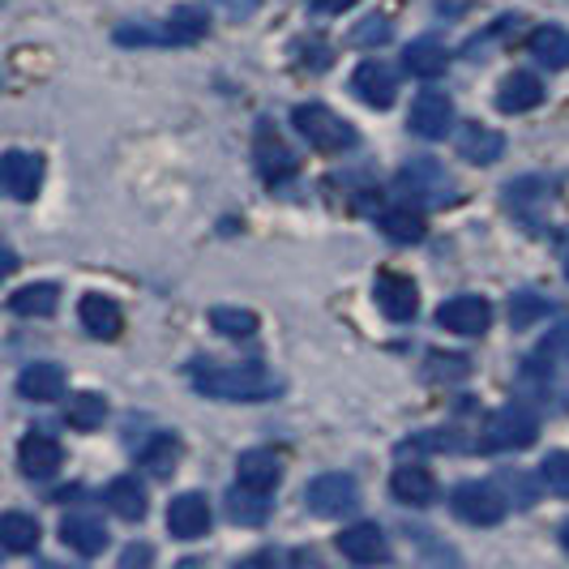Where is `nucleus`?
I'll list each match as a JSON object with an SVG mask.
<instances>
[{
    "instance_id": "f257e3e1",
    "label": "nucleus",
    "mask_w": 569,
    "mask_h": 569,
    "mask_svg": "<svg viewBox=\"0 0 569 569\" xmlns=\"http://www.w3.org/2000/svg\"><path fill=\"white\" fill-rule=\"evenodd\" d=\"M193 386L206 399L219 402H266L283 390V381L261 365H214V360L193 365Z\"/></svg>"
},
{
    "instance_id": "f03ea898",
    "label": "nucleus",
    "mask_w": 569,
    "mask_h": 569,
    "mask_svg": "<svg viewBox=\"0 0 569 569\" xmlns=\"http://www.w3.org/2000/svg\"><path fill=\"white\" fill-rule=\"evenodd\" d=\"M399 193H407V201H416V206H455L458 184L446 171V163L420 154V159H407L399 168Z\"/></svg>"
},
{
    "instance_id": "7ed1b4c3",
    "label": "nucleus",
    "mask_w": 569,
    "mask_h": 569,
    "mask_svg": "<svg viewBox=\"0 0 569 569\" xmlns=\"http://www.w3.org/2000/svg\"><path fill=\"white\" fill-rule=\"evenodd\" d=\"M291 124H296V133L313 146L317 154H342V150L356 146V129L342 116L330 112L326 103H300L291 112Z\"/></svg>"
},
{
    "instance_id": "20e7f679",
    "label": "nucleus",
    "mask_w": 569,
    "mask_h": 569,
    "mask_svg": "<svg viewBox=\"0 0 569 569\" xmlns=\"http://www.w3.org/2000/svg\"><path fill=\"white\" fill-rule=\"evenodd\" d=\"M480 432H485V437H480L485 450H527V446H536V437H540V420H536L522 402H510V407L492 411Z\"/></svg>"
},
{
    "instance_id": "39448f33",
    "label": "nucleus",
    "mask_w": 569,
    "mask_h": 569,
    "mask_svg": "<svg viewBox=\"0 0 569 569\" xmlns=\"http://www.w3.org/2000/svg\"><path fill=\"white\" fill-rule=\"evenodd\" d=\"M206 34V13L184 4V9H171V18L159 30L146 27H120L116 30V43H198Z\"/></svg>"
},
{
    "instance_id": "423d86ee",
    "label": "nucleus",
    "mask_w": 569,
    "mask_h": 569,
    "mask_svg": "<svg viewBox=\"0 0 569 569\" xmlns=\"http://www.w3.org/2000/svg\"><path fill=\"white\" fill-rule=\"evenodd\" d=\"M305 506H309V513H317V518H342V513H351L360 506V488H356L351 476H342V471H326V476L309 480Z\"/></svg>"
},
{
    "instance_id": "0eeeda50",
    "label": "nucleus",
    "mask_w": 569,
    "mask_h": 569,
    "mask_svg": "<svg viewBox=\"0 0 569 569\" xmlns=\"http://www.w3.org/2000/svg\"><path fill=\"white\" fill-rule=\"evenodd\" d=\"M411 133L425 138V142H441L450 129H455V103L446 90H420L416 103H411V116H407Z\"/></svg>"
},
{
    "instance_id": "6e6552de",
    "label": "nucleus",
    "mask_w": 569,
    "mask_h": 569,
    "mask_svg": "<svg viewBox=\"0 0 569 569\" xmlns=\"http://www.w3.org/2000/svg\"><path fill=\"white\" fill-rule=\"evenodd\" d=\"M450 510L471 527H497L506 518V501L497 497V488L488 485H458L450 492Z\"/></svg>"
},
{
    "instance_id": "1a4fd4ad",
    "label": "nucleus",
    "mask_w": 569,
    "mask_h": 569,
    "mask_svg": "<svg viewBox=\"0 0 569 569\" xmlns=\"http://www.w3.org/2000/svg\"><path fill=\"white\" fill-rule=\"evenodd\" d=\"M372 300H377V309L390 317V321H411V317L420 313V291H416V283H411L407 274H399V270H381V274H377Z\"/></svg>"
},
{
    "instance_id": "9d476101",
    "label": "nucleus",
    "mask_w": 569,
    "mask_h": 569,
    "mask_svg": "<svg viewBox=\"0 0 569 569\" xmlns=\"http://www.w3.org/2000/svg\"><path fill=\"white\" fill-rule=\"evenodd\" d=\"M437 326L450 330V335H462V339L485 335L488 326H492V305H488L485 296H455V300H446L437 309Z\"/></svg>"
},
{
    "instance_id": "9b49d317",
    "label": "nucleus",
    "mask_w": 569,
    "mask_h": 569,
    "mask_svg": "<svg viewBox=\"0 0 569 569\" xmlns=\"http://www.w3.org/2000/svg\"><path fill=\"white\" fill-rule=\"evenodd\" d=\"M351 90H356V99L372 108V112H386L390 103H395V94H399V78H395V69L386 64V60H365L356 73H351Z\"/></svg>"
},
{
    "instance_id": "f8f14e48",
    "label": "nucleus",
    "mask_w": 569,
    "mask_h": 569,
    "mask_svg": "<svg viewBox=\"0 0 569 569\" xmlns=\"http://www.w3.org/2000/svg\"><path fill=\"white\" fill-rule=\"evenodd\" d=\"M210 501L201 497V492H180V497H171L168 506V531L171 540H201L206 531H210Z\"/></svg>"
},
{
    "instance_id": "ddd939ff",
    "label": "nucleus",
    "mask_w": 569,
    "mask_h": 569,
    "mask_svg": "<svg viewBox=\"0 0 569 569\" xmlns=\"http://www.w3.org/2000/svg\"><path fill=\"white\" fill-rule=\"evenodd\" d=\"M0 184L13 201H30L43 184V159L27 154V150H9L0 163Z\"/></svg>"
},
{
    "instance_id": "4468645a",
    "label": "nucleus",
    "mask_w": 569,
    "mask_h": 569,
    "mask_svg": "<svg viewBox=\"0 0 569 569\" xmlns=\"http://www.w3.org/2000/svg\"><path fill=\"white\" fill-rule=\"evenodd\" d=\"M339 552L347 561H356V566H377V561H390V543L381 536V527L377 522H356V527H347L339 540Z\"/></svg>"
},
{
    "instance_id": "2eb2a0df",
    "label": "nucleus",
    "mask_w": 569,
    "mask_h": 569,
    "mask_svg": "<svg viewBox=\"0 0 569 569\" xmlns=\"http://www.w3.org/2000/svg\"><path fill=\"white\" fill-rule=\"evenodd\" d=\"M60 441L57 437H48V432H27L22 437V446H18V462H22V471H27L30 480H52L60 471Z\"/></svg>"
},
{
    "instance_id": "dca6fc26",
    "label": "nucleus",
    "mask_w": 569,
    "mask_h": 569,
    "mask_svg": "<svg viewBox=\"0 0 569 569\" xmlns=\"http://www.w3.org/2000/svg\"><path fill=\"white\" fill-rule=\"evenodd\" d=\"M455 146H458V159H467L476 168H488V163H497L506 154V138L497 129H488V124H462Z\"/></svg>"
},
{
    "instance_id": "f3484780",
    "label": "nucleus",
    "mask_w": 569,
    "mask_h": 569,
    "mask_svg": "<svg viewBox=\"0 0 569 569\" xmlns=\"http://www.w3.org/2000/svg\"><path fill=\"white\" fill-rule=\"evenodd\" d=\"M257 168H261V176L270 180V184H279V180H287V176H296V154L287 150V142L270 129V124H261L257 129Z\"/></svg>"
},
{
    "instance_id": "a211bd4d",
    "label": "nucleus",
    "mask_w": 569,
    "mask_h": 569,
    "mask_svg": "<svg viewBox=\"0 0 569 569\" xmlns=\"http://www.w3.org/2000/svg\"><path fill=\"white\" fill-rule=\"evenodd\" d=\"M78 317H82V330L90 339H116L120 330H124V313H120V305L108 300V296H82V305H78Z\"/></svg>"
},
{
    "instance_id": "6ab92c4d",
    "label": "nucleus",
    "mask_w": 569,
    "mask_h": 569,
    "mask_svg": "<svg viewBox=\"0 0 569 569\" xmlns=\"http://www.w3.org/2000/svg\"><path fill=\"white\" fill-rule=\"evenodd\" d=\"M390 492L399 497L402 506H416V510H425L437 501V480H432V471L420 467V462H407L399 467L395 476H390Z\"/></svg>"
},
{
    "instance_id": "aec40b11",
    "label": "nucleus",
    "mask_w": 569,
    "mask_h": 569,
    "mask_svg": "<svg viewBox=\"0 0 569 569\" xmlns=\"http://www.w3.org/2000/svg\"><path fill=\"white\" fill-rule=\"evenodd\" d=\"M236 480L249 488H261V492H274L279 480H283V462L270 450H244L236 458Z\"/></svg>"
},
{
    "instance_id": "412c9836",
    "label": "nucleus",
    "mask_w": 569,
    "mask_h": 569,
    "mask_svg": "<svg viewBox=\"0 0 569 569\" xmlns=\"http://www.w3.org/2000/svg\"><path fill=\"white\" fill-rule=\"evenodd\" d=\"M64 369L60 365H27L18 377V395L30 402H57L64 399Z\"/></svg>"
},
{
    "instance_id": "4be33fe9",
    "label": "nucleus",
    "mask_w": 569,
    "mask_h": 569,
    "mask_svg": "<svg viewBox=\"0 0 569 569\" xmlns=\"http://www.w3.org/2000/svg\"><path fill=\"white\" fill-rule=\"evenodd\" d=\"M540 103H543V86L531 73H510L506 82L497 86V108L506 116H522L531 112V108H540Z\"/></svg>"
},
{
    "instance_id": "5701e85b",
    "label": "nucleus",
    "mask_w": 569,
    "mask_h": 569,
    "mask_svg": "<svg viewBox=\"0 0 569 569\" xmlns=\"http://www.w3.org/2000/svg\"><path fill=\"white\" fill-rule=\"evenodd\" d=\"M60 540L69 543L73 552H82V557H99V552L108 548V531H103V522L90 518V513H69V518L60 522Z\"/></svg>"
},
{
    "instance_id": "b1692460",
    "label": "nucleus",
    "mask_w": 569,
    "mask_h": 569,
    "mask_svg": "<svg viewBox=\"0 0 569 569\" xmlns=\"http://www.w3.org/2000/svg\"><path fill=\"white\" fill-rule=\"evenodd\" d=\"M103 501H108V510H112L116 518H124V522H142L146 518V492L133 476H116L112 485L103 488Z\"/></svg>"
},
{
    "instance_id": "393cba45",
    "label": "nucleus",
    "mask_w": 569,
    "mask_h": 569,
    "mask_svg": "<svg viewBox=\"0 0 569 569\" xmlns=\"http://www.w3.org/2000/svg\"><path fill=\"white\" fill-rule=\"evenodd\" d=\"M402 64H407V73H411V78H425V82H432V78H441V73H446L450 52H446L437 39H416V43L402 52Z\"/></svg>"
},
{
    "instance_id": "a878e982",
    "label": "nucleus",
    "mask_w": 569,
    "mask_h": 569,
    "mask_svg": "<svg viewBox=\"0 0 569 569\" xmlns=\"http://www.w3.org/2000/svg\"><path fill=\"white\" fill-rule=\"evenodd\" d=\"M527 52L540 60V64H548V69H569V30H561V27L531 30Z\"/></svg>"
},
{
    "instance_id": "bb28decb",
    "label": "nucleus",
    "mask_w": 569,
    "mask_h": 569,
    "mask_svg": "<svg viewBox=\"0 0 569 569\" xmlns=\"http://www.w3.org/2000/svg\"><path fill=\"white\" fill-rule=\"evenodd\" d=\"M57 305H60L57 283H30V287H18V291L9 296V309L18 317H52Z\"/></svg>"
},
{
    "instance_id": "cd10ccee",
    "label": "nucleus",
    "mask_w": 569,
    "mask_h": 569,
    "mask_svg": "<svg viewBox=\"0 0 569 569\" xmlns=\"http://www.w3.org/2000/svg\"><path fill=\"white\" fill-rule=\"evenodd\" d=\"M138 462H142L154 480H168L171 471H176V462H180V441H176L171 432H154V437L142 446Z\"/></svg>"
},
{
    "instance_id": "c85d7f7f",
    "label": "nucleus",
    "mask_w": 569,
    "mask_h": 569,
    "mask_svg": "<svg viewBox=\"0 0 569 569\" xmlns=\"http://www.w3.org/2000/svg\"><path fill=\"white\" fill-rule=\"evenodd\" d=\"M266 497H270V492H261V488L236 485L228 497V513L240 527H261V522L270 518V501H266Z\"/></svg>"
},
{
    "instance_id": "c756f323",
    "label": "nucleus",
    "mask_w": 569,
    "mask_h": 569,
    "mask_svg": "<svg viewBox=\"0 0 569 569\" xmlns=\"http://www.w3.org/2000/svg\"><path fill=\"white\" fill-rule=\"evenodd\" d=\"M108 420V399L103 395H73L69 407H64V425L78 428V432H90V428H99Z\"/></svg>"
},
{
    "instance_id": "7c9ffc66",
    "label": "nucleus",
    "mask_w": 569,
    "mask_h": 569,
    "mask_svg": "<svg viewBox=\"0 0 569 569\" xmlns=\"http://www.w3.org/2000/svg\"><path fill=\"white\" fill-rule=\"evenodd\" d=\"M39 522L30 518V513H4L0 518V543L9 548V552H30V548H39Z\"/></svg>"
},
{
    "instance_id": "2f4dec72",
    "label": "nucleus",
    "mask_w": 569,
    "mask_h": 569,
    "mask_svg": "<svg viewBox=\"0 0 569 569\" xmlns=\"http://www.w3.org/2000/svg\"><path fill=\"white\" fill-rule=\"evenodd\" d=\"M210 330L231 342H244L257 335V313H249V309H210Z\"/></svg>"
},
{
    "instance_id": "473e14b6",
    "label": "nucleus",
    "mask_w": 569,
    "mask_h": 569,
    "mask_svg": "<svg viewBox=\"0 0 569 569\" xmlns=\"http://www.w3.org/2000/svg\"><path fill=\"white\" fill-rule=\"evenodd\" d=\"M381 231L399 244H416V240H425V219L411 206H395V210L381 214Z\"/></svg>"
},
{
    "instance_id": "72a5a7b5",
    "label": "nucleus",
    "mask_w": 569,
    "mask_h": 569,
    "mask_svg": "<svg viewBox=\"0 0 569 569\" xmlns=\"http://www.w3.org/2000/svg\"><path fill=\"white\" fill-rule=\"evenodd\" d=\"M552 313V305L543 300V296H531V291H518L510 300V326L513 330H531L540 317Z\"/></svg>"
},
{
    "instance_id": "f704fd0d",
    "label": "nucleus",
    "mask_w": 569,
    "mask_h": 569,
    "mask_svg": "<svg viewBox=\"0 0 569 569\" xmlns=\"http://www.w3.org/2000/svg\"><path fill=\"white\" fill-rule=\"evenodd\" d=\"M540 485L557 497H569V450H552L540 462Z\"/></svg>"
},
{
    "instance_id": "c9c22d12",
    "label": "nucleus",
    "mask_w": 569,
    "mask_h": 569,
    "mask_svg": "<svg viewBox=\"0 0 569 569\" xmlns=\"http://www.w3.org/2000/svg\"><path fill=\"white\" fill-rule=\"evenodd\" d=\"M540 356H543V360H552V365H569V321L552 326V330L543 335Z\"/></svg>"
},
{
    "instance_id": "e433bc0d",
    "label": "nucleus",
    "mask_w": 569,
    "mask_h": 569,
    "mask_svg": "<svg viewBox=\"0 0 569 569\" xmlns=\"http://www.w3.org/2000/svg\"><path fill=\"white\" fill-rule=\"evenodd\" d=\"M390 34H395V27H390V18L372 13V18H365L360 27L351 30V43H365V48H372V43H386Z\"/></svg>"
},
{
    "instance_id": "4c0bfd02",
    "label": "nucleus",
    "mask_w": 569,
    "mask_h": 569,
    "mask_svg": "<svg viewBox=\"0 0 569 569\" xmlns=\"http://www.w3.org/2000/svg\"><path fill=\"white\" fill-rule=\"evenodd\" d=\"M497 488H501V492H510V497H518V506H522V510L536 501V488H531V480H527L522 471H501V476H497Z\"/></svg>"
},
{
    "instance_id": "58836bf2",
    "label": "nucleus",
    "mask_w": 569,
    "mask_h": 569,
    "mask_svg": "<svg viewBox=\"0 0 569 569\" xmlns=\"http://www.w3.org/2000/svg\"><path fill=\"white\" fill-rule=\"evenodd\" d=\"M317 13H342V9H351V4H360V0H309Z\"/></svg>"
},
{
    "instance_id": "ea45409f",
    "label": "nucleus",
    "mask_w": 569,
    "mask_h": 569,
    "mask_svg": "<svg viewBox=\"0 0 569 569\" xmlns=\"http://www.w3.org/2000/svg\"><path fill=\"white\" fill-rule=\"evenodd\" d=\"M138 561H150V548H129L124 552V566H138Z\"/></svg>"
},
{
    "instance_id": "a19ab883",
    "label": "nucleus",
    "mask_w": 569,
    "mask_h": 569,
    "mask_svg": "<svg viewBox=\"0 0 569 569\" xmlns=\"http://www.w3.org/2000/svg\"><path fill=\"white\" fill-rule=\"evenodd\" d=\"M561 548H566V552H569V518H566V522H561Z\"/></svg>"
},
{
    "instance_id": "79ce46f5",
    "label": "nucleus",
    "mask_w": 569,
    "mask_h": 569,
    "mask_svg": "<svg viewBox=\"0 0 569 569\" xmlns=\"http://www.w3.org/2000/svg\"><path fill=\"white\" fill-rule=\"evenodd\" d=\"M566 279H569V261H566Z\"/></svg>"
}]
</instances>
